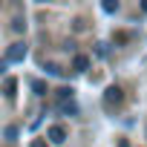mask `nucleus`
<instances>
[{
  "label": "nucleus",
  "mask_w": 147,
  "mask_h": 147,
  "mask_svg": "<svg viewBox=\"0 0 147 147\" xmlns=\"http://www.w3.org/2000/svg\"><path fill=\"white\" fill-rule=\"evenodd\" d=\"M118 101H121V90H118V87H110V90H107V95H104V104H107V107H113V104H118Z\"/></svg>",
  "instance_id": "7ed1b4c3"
},
{
  "label": "nucleus",
  "mask_w": 147,
  "mask_h": 147,
  "mask_svg": "<svg viewBox=\"0 0 147 147\" xmlns=\"http://www.w3.org/2000/svg\"><path fill=\"white\" fill-rule=\"evenodd\" d=\"M26 58V43H12L9 49H6V63H12V61H23Z\"/></svg>",
  "instance_id": "f257e3e1"
},
{
  "label": "nucleus",
  "mask_w": 147,
  "mask_h": 147,
  "mask_svg": "<svg viewBox=\"0 0 147 147\" xmlns=\"http://www.w3.org/2000/svg\"><path fill=\"white\" fill-rule=\"evenodd\" d=\"M49 141H55V144H63V141H66V130H63L61 124L49 127Z\"/></svg>",
  "instance_id": "f03ea898"
},
{
  "label": "nucleus",
  "mask_w": 147,
  "mask_h": 147,
  "mask_svg": "<svg viewBox=\"0 0 147 147\" xmlns=\"http://www.w3.org/2000/svg\"><path fill=\"white\" fill-rule=\"evenodd\" d=\"M18 138V127H6V141H15Z\"/></svg>",
  "instance_id": "6e6552de"
},
{
  "label": "nucleus",
  "mask_w": 147,
  "mask_h": 147,
  "mask_svg": "<svg viewBox=\"0 0 147 147\" xmlns=\"http://www.w3.org/2000/svg\"><path fill=\"white\" fill-rule=\"evenodd\" d=\"M118 147H130V144H127V141H118Z\"/></svg>",
  "instance_id": "f8f14e48"
},
{
  "label": "nucleus",
  "mask_w": 147,
  "mask_h": 147,
  "mask_svg": "<svg viewBox=\"0 0 147 147\" xmlns=\"http://www.w3.org/2000/svg\"><path fill=\"white\" fill-rule=\"evenodd\" d=\"M72 95V87H63V90H58V98H69Z\"/></svg>",
  "instance_id": "9d476101"
},
{
  "label": "nucleus",
  "mask_w": 147,
  "mask_h": 147,
  "mask_svg": "<svg viewBox=\"0 0 147 147\" xmlns=\"http://www.w3.org/2000/svg\"><path fill=\"white\" fill-rule=\"evenodd\" d=\"M72 66H75L78 72H84V69L90 66V58H87V55H75V61H72Z\"/></svg>",
  "instance_id": "20e7f679"
},
{
  "label": "nucleus",
  "mask_w": 147,
  "mask_h": 147,
  "mask_svg": "<svg viewBox=\"0 0 147 147\" xmlns=\"http://www.w3.org/2000/svg\"><path fill=\"white\" fill-rule=\"evenodd\" d=\"M3 90H6V98H15V90H18V81H15V78H6Z\"/></svg>",
  "instance_id": "39448f33"
},
{
  "label": "nucleus",
  "mask_w": 147,
  "mask_h": 147,
  "mask_svg": "<svg viewBox=\"0 0 147 147\" xmlns=\"http://www.w3.org/2000/svg\"><path fill=\"white\" fill-rule=\"evenodd\" d=\"M141 6H144V12H147V0H144V3H141Z\"/></svg>",
  "instance_id": "ddd939ff"
},
{
  "label": "nucleus",
  "mask_w": 147,
  "mask_h": 147,
  "mask_svg": "<svg viewBox=\"0 0 147 147\" xmlns=\"http://www.w3.org/2000/svg\"><path fill=\"white\" fill-rule=\"evenodd\" d=\"M115 9H118V3H115V0H104V12H110V15H113Z\"/></svg>",
  "instance_id": "0eeeda50"
},
{
  "label": "nucleus",
  "mask_w": 147,
  "mask_h": 147,
  "mask_svg": "<svg viewBox=\"0 0 147 147\" xmlns=\"http://www.w3.org/2000/svg\"><path fill=\"white\" fill-rule=\"evenodd\" d=\"M29 147H46V141H40V138H35V141H32Z\"/></svg>",
  "instance_id": "9b49d317"
},
{
  "label": "nucleus",
  "mask_w": 147,
  "mask_h": 147,
  "mask_svg": "<svg viewBox=\"0 0 147 147\" xmlns=\"http://www.w3.org/2000/svg\"><path fill=\"white\" fill-rule=\"evenodd\" d=\"M32 90H35V92H38V95H43V92H46V87H43V84H40V81H35V84H32Z\"/></svg>",
  "instance_id": "1a4fd4ad"
},
{
  "label": "nucleus",
  "mask_w": 147,
  "mask_h": 147,
  "mask_svg": "<svg viewBox=\"0 0 147 147\" xmlns=\"http://www.w3.org/2000/svg\"><path fill=\"white\" fill-rule=\"evenodd\" d=\"M23 29H26V23H23L20 18H15V20H12V32H23Z\"/></svg>",
  "instance_id": "423d86ee"
}]
</instances>
